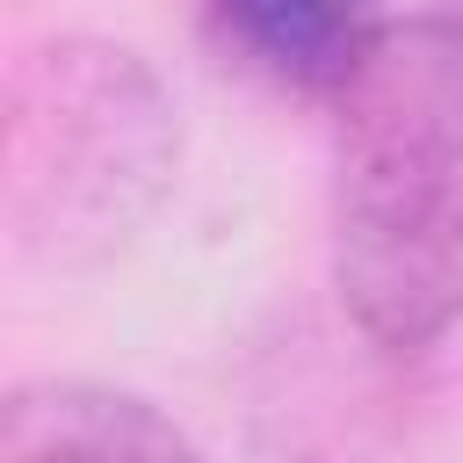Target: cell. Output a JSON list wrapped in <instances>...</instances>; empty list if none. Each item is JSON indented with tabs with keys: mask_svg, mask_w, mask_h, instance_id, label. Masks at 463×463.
Segmentation results:
<instances>
[{
	"mask_svg": "<svg viewBox=\"0 0 463 463\" xmlns=\"http://www.w3.org/2000/svg\"><path fill=\"white\" fill-rule=\"evenodd\" d=\"M333 101V289L376 354L463 326V22L391 14Z\"/></svg>",
	"mask_w": 463,
	"mask_h": 463,
	"instance_id": "cell-1",
	"label": "cell"
},
{
	"mask_svg": "<svg viewBox=\"0 0 463 463\" xmlns=\"http://www.w3.org/2000/svg\"><path fill=\"white\" fill-rule=\"evenodd\" d=\"M181 109L145 51L43 36L0 72V232L43 268L116 260L174 195Z\"/></svg>",
	"mask_w": 463,
	"mask_h": 463,
	"instance_id": "cell-2",
	"label": "cell"
},
{
	"mask_svg": "<svg viewBox=\"0 0 463 463\" xmlns=\"http://www.w3.org/2000/svg\"><path fill=\"white\" fill-rule=\"evenodd\" d=\"M203 22L239 72L282 94H333L383 14L376 0H203Z\"/></svg>",
	"mask_w": 463,
	"mask_h": 463,
	"instance_id": "cell-3",
	"label": "cell"
},
{
	"mask_svg": "<svg viewBox=\"0 0 463 463\" xmlns=\"http://www.w3.org/2000/svg\"><path fill=\"white\" fill-rule=\"evenodd\" d=\"M188 456L195 441L137 391L87 383V376H43L0 391V456Z\"/></svg>",
	"mask_w": 463,
	"mask_h": 463,
	"instance_id": "cell-4",
	"label": "cell"
}]
</instances>
